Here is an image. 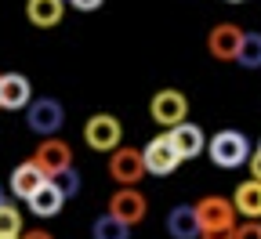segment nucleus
Returning a JSON list of instances; mask_svg holds the SVG:
<instances>
[{"label": "nucleus", "instance_id": "1", "mask_svg": "<svg viewBox=\"0 0 261 239\" xmlns=\"http://www.w3.org/2000/svg\"><path fill=\"white\" fill-rule=\"evenodd\" d=\"M196 214L203 225V239H232L236 235V203H228L225 196H203L196 203Z\"/></svg>", "mask_w": 261, "mask_h": 239}, {"label": "nucleus", "instance_id": "2", "mask_svg": "<svg viewBox=\"0 0 261 239\" xmlns=\"http://www.w3.org/2000/svg\"><path fill=\"white\" fill-rule=\"evenodd\" d=\"M84 142L94 149V152H116V149H123L120 142H123V127H120V120L116 116H109V113H94L87 123H84Z\"/></svg>", "mask_w": 261, "mask_h": 239}, {"label": "nucleus", "instance_id": "3", "mask_svg": "<svg viewBox=\"0 0 261 239\" xmlns=\"http://www.w3.org/2000/svg\"><path fill=\"white\" fill-rule=\"evenodd\" d=\"M145 174H149V167H145V152H142V149L123 145V149H116V152L109 156V178H113L120 189H135Z\"/></svg>", "mask_w": 261, "mask_h": 239}, {"label": "nucleus", "instance_id": "4", "mask_svg": "<svg viewBox=\"0 0 261 239\" xmlns=\"http://www.w3.org/2000/svg\"><path fill=\"white\" fill-rule=\"evenodd\" d=\"M207 152H211V160L218 163V167H240V163H247L250 160V142L243 138L240 130H218L214 138H211V145H207Z\"/></svg>", "mask_w": 261, "mask_h": 239}, {"label": "nucleus", "instance_id": "5", "mask_svg": "<svg viewBox=\"0 0 261 239\" xmlns=\"http://www.w3.org/2000/svg\"><path fill=\"white\" fill-rule=\"evenodd\" d=\"M149 116L160 123V127H167V130H174V127H181L185 123V116H189V98L181 94V91H160V94H152V101H149Z\"/></svg>", "mask_w": 261, "mask_h": 239}, {"label": "nucleus", "instance_id": "6", "mask_svg": "<svg viewBox=\"0 0 261 239\" xmlns=\"http://www.w3.org/2000/svg\"><path fill=\"white\" fill-rule=\"evenodd\" d=\"M243 40H247V33H243L236 22H221V25H214V29H211V37H207V51H211L218 62H240Z\"/></svg>", "mask_w": 261, "mask_h": 239}, {"label": "nucleus", "instance_id": "7", "mask_svg": "<svg viewBox=\"0 0 261 239\" xmlns=\"http://www.w3.org/2000/svg\"><path fill=\"white\" fill-rule=\"evenodd\" d=\"M142 152H145V167H149V174H156V178L174 174L178 163H181V152L174 149L171 134H156V138H152Z\"/></svg>", "mask_w": 261, "mask_h": 239}, {"label": "nucleus", "instance_id": "8", "mask_svg": "<svg viewBox=\"0 0 261 239\" xmlns=\"http://www.w3.org/2000/svg\"><path fill=\"white\" fill-rule=\"evenodd\" d=\"M109 214L135 228V225L145 221V214H149V199H145L142 189H116L113 199H109Z\"/></svg>", "mask_w": 261, "mask_h": 239}, {"label": "nucleus", "instance_id": "9", "mask_svg": "<svg viewBox=\"0 0 261 239\" xmlns=\"http://www.w3.org/2000/svg\"><path fill=\"white\" fill-rule=\"evenodd\" d=\"M33 160L44 167L47 178H58V174H65V170H73V149L62 138H44L37 145V152H33Z\"/></svg>", "mask_w": 261, "mask_h": 239}, {"label": "nucleus", "instance_id": "10", "mask_svg": "<svg viewBox=\"0 0 261 239\" xmlns=\"http://www.w3.org/2000/svg\"><path fill=\"white\" fill-rule=\"evenodd\" d=\"M62 120H65L62 101H55V98H37V101H33V105L25 109V123H29V130L44 134V138H51V134L62 127Z\"/></svg>", "mask_w": 261, "mask_h": 239}, {"label": "nucleus", "instance_id": "11", "mask_svg": "<svg viewBox=\"0 0 261 239\" xmlns=\"http://www.w3.org/2000/svg\"><path fill=\"white\" fill-rule=\"evenodd\" d=\"M47 181H51V178L44 174V167H40L37 160H25V163H18V167L11 170V192H15L18 199H25V203L37 196Z\"/></svg>", "mask_w": 261, "mask_h": 239}, {"label": "nucleus", "instance_id": "12", "mask_svg": "<svg viewBox=\"0 0 261 239\" xmlns=\"http://www.w3.org/2000/svg\"><path fill=\"white\" fill-rule=\"evenodd\" d=\"M33 87L22 73H0V109H29Z\"/></svg>", "mask_w": 261, "mask_h": 239}, {"label": "nucleus", "instance_id": "13", "mask_svg": "<svg viewBox=\"0 0 261 239\" xmlns=\"http://www.w3.org/2000/svg\"><path fill=\"white\" fill-rule=\"evenodd\" d=\"M167 232L174 239H200L203 235V225H200V214H196V207H174L167 214Z\"/></svg>", "mask_w": 261, "mask_h": 239}, {"label": "nucleus", "instance_id": "14", "mask_svg": "<svg viewBox=\"0 0 261 239\" xmlns=\"http://www.w3.org/2000/svg\"><path fill=\"white\" fill-rule=\"evenodd\" d=\"M171 134V142H174V149L181 152V160H196L211 142L203 138V130L196 127V123H181V127H174V130H167Z\"/></svg>", "mask_w": 261, "mask_h": 239}, {"label": "nucleus", "instance_id": "15", "mask_svg": "<svg viewBox=\"0 0 261 239\" xmlns=\"http://www.w3.org/2000/svg\"><path fill=\"white\" fill-rule=\"evenodd\" d=\"M62 15H65V0H29V4H25V18L33 25H40V29L58 25Z\"/></svg>", "mask_w": 261, "mask_h": 239}, {"label": "nucleus", "instance_id": "16", "mask_svg": "<svg viewBox=\"0 0 261 239\" xmlns=\"http://www.w3.org/2000/svg\"><path fill=\"white\" fill-rule=\"evenodd\" d=\"M232 203H236V210H240L247 221H261V185H257V181H243V185L236 189Z\"/></svg>", "mask_w": 261, "mask_h": 239}, {"label": "nucleus", "instance_id": "17", "mask_svg": "<svg viewBox=\"0 0 261 239\" xmlns=\"http://www.w3.org/2000/svg\"><path fill=\"white\" fill-rule=\"evenodd\" d=\"M62 203H65V196L55 189V181H47V185H44L37 196L29 199V210L37 214V218H55V214L62 210Z\"/></svg>", "mask_w": 261, "mask_h": 239}, {"label": "nucleus", "instance_id": "18", "mask_svg": "<svg viewBox=\"0 0 261 239\" xmlns=\"http://www.w3.org/2000/svg\"><path fill=\"white\" fill-rule=\"evenodd\" d=\"M91 235L94 239H130V225H123L120 218H113L109 210L91 225Z\"/></svg>", "mask_w": 261, "mask_h": 239}, {"label": "nucleus", "instance_id": "19", "mask_svg": "<svg viewBox=\"0 0 261 239\" xmlns=\"http://www.w3.org/2000/svg\"><path fill=\"white\" fill-rule=\"evenodd\" d=\"M240 65L243 69H261V33H247L243 51H240Z\"/></svg>", "mask_w": 261, "mask_h": 239}, {"label": "nucleus", "instance_id": "20", "mask_svg": "<svg viewBox=\"0 0 261 239\" xmlns=\"http://www.w3.org/2000/svg\"><path fill=\"white\" fill-rule=\"evenodd\" d=\"M11 235H22V214H18V207L4 203L0 207V239H11Z\"/></svg>", "mask_w": 261, "mask_h": 239}, {"label": "nucleus", "instance_id": "21", "mask_svg": "<svg viewBox=\"0 0 261 239\" xmlns=\"http://www.w3.org/2000/svg\"><path fill=\"white\" fill-rule=\"evenodd\" d=\"M51 181H55V189H58L65 199L80 192V174H76V170H65V174H58V178H51Z\"/></svg>", "mask_w": 261, "mask_h": 239}, {"label": "nucleus", "instance_id": "22", "mask_svg": "<svg viewBox=\"0 0 261 239\" xmlns=\"http://www.w3.org/2000/svg\"><path fill=\"white\" fill-rule=\"evenodd\" d=\"M232 239H261V221H243Z\"/></svg>", "mask_w": 261, "mask_h": 239}, {"label": "nucleus", "instance_id": "23", "mask_svg": "<svg viewBox=\"0 0 261 239\" xmlns=\"http://www.w3.org/2000/svg\"><path fill=\"white\" fill-rule=\"evenodd\" d=\"M69 4L76 11H98V8H102V0H69Z\"/></svg>", "mask_w": 261, "mask_h": 239}, {"label": "nucleus", "instance_id": "24", "mask_svg": "<svg viewBox=\"0 0 261 239\" xmlns=\"http://www.w3.org/2000/svg\"><path fill=\"white\" fill-rule=\"evenodd\" d=\"M250 181H257V185H261V152H254V156H250Z\"/></svg>", "mask_w": 261, "mask_h": 239}, {"label": "nucleus", "instance_id": "25", "mask_svg": "<svg viewBox=\"0 0 261 239\" xmlns=\"http://www.w3.org/2000/svg\"><path fill=\"white\" fill-rule=\"evenodd\" d=\"M22 239H55L51 232H44V228H25V235Z\"/></svg>", "mask_w": 261, "mask_h": 239}, {"label": "nucleus", "instance_id": "26", "mask_svg": "<svg viewBox=\"0 0 261 239\" xmlns=\"http://www.w3.org/2000/svg\"><path fill=\"white\" fill-rule=\"evenodd\" d=\"M4 203H8V199H4V189H0V207H4Z\"/></svg>", "mask_w": 261, "mask_h": 239}, {"label": "nucleus", "instance_id": "27", "mask_svg": "<svg viewBox=\"0 0 261 239\" xmlns=\"http://www.w3.org/2000/svg\"><path fill=\"white\" fill-rule=\"evenodd\" d=\"M228 4H243V0H228Z\"/></svg>", "mask_w": 261, "mask_h": 239}, {"label": "nucleus", "instance_id": "28", "mask_svg": "<svg viewBox=\"0 0 261 239\" xmlns=\"http://www.w3.org/2000/svg\"><path fill=\"white\" fill-rule=\"evenodd\" d=\"M11 239H22V235H11Z\"/></svg>", "mask_w": 261, "mask_h": 239}, {"label": "nucleus", "instance_id": "29", "mask_svg": "<svg viewBox=\"0 0 261 239\" xmlns=\"http://www.w3.org/2000/svg\"><path fill=\"white\" fill-rule=\"evenodd\" d=\"M257 152H261V145H257Z\"/></svg>", "mask_w": 261, "mask_h": 239}]
</instances>
